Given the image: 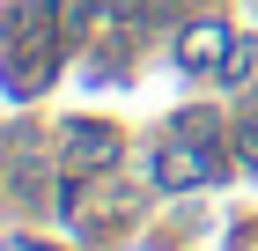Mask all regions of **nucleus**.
<instances>
[{
	"label": "nucleus",
	"mask_w": 258,
	"mask_h": 251,
	"mask_svg": "<svg viewBox=\"0 0 258 251\" xmlns=\"http://www.w3.org/2000/svg\"><path fill=\"white\" fill-rule=\"evenodd\" d=\"M15 44H22V52H52V8H22Z\"/></svg>",
	"instance_id": "obj_3"
},
{
	"label": "nucleus",
	"mask_w": 258,
	"mask_h": 251,
	"mask_svg": "<svg viewBox=\"0 0 258 251\" xmlns=\"http://www.w3.org/2000/svg\"><path fill=\"white\" fill-rule=\"evenodd\" d=\"M236 148H243V155H258V111H243V126H236Z\"/></svg>",
	"instance_id": "obj_4"
},
{
	"label": "nucleus",
	"mask_w": 258,
	"mask_h": 251,
	"mask_svg": "<svg viewBox=\"0 0 258 251\" xmlns=\"http://www.w3.org/2000/svg\"><path fill=\"white\" fill-rule=\"evenodd\" d=\"M59 148H67L74 170H111V163L125 155V140H118V126H103V118H74Z\"/></svg>",
	"instance_id": "obj_1"
},
{
	"label": "nucleus",
	"mask_w": 258,
	"mask_h": 251,
	"mask_svg": "<svg viewBox=\"0 0 258 251\" xmlns=\"http://www.w3.org/2000/svg\"><path fill=\"white\" fill-rule=\"evenodd\" d=\"M229 52H236V44H229L221 22H192V30L177 37V59L192 67V74H221V59H229Z\"/></svg>",
	"instance_id": "obj_2"
}]
</instances>
